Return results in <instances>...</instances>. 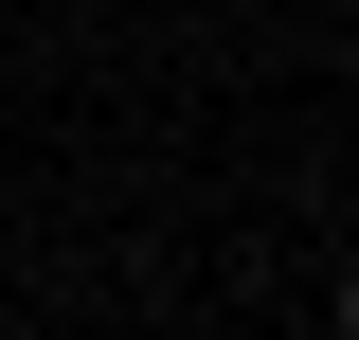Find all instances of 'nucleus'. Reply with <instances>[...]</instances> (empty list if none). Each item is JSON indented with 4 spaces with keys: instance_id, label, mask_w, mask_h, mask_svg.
Wrapping results in <instances>:
<instances>
[{
    "instance_id": "nucleus-1",
    "label": "nucleus",
    "mask_w": 359,
    "mask_h": 340,
    "mask_svg": "<svg viewBox=\"0 0 359 340\" xmlns=\"http://www.w3.org/2000/svg\"><path fill=\"white\" fill-rule=\"evenodd\" d=\"M323 323H341V340H359V269H341V287H323Z\"/></svg>"
}]
</instances>
